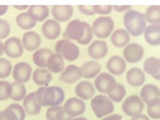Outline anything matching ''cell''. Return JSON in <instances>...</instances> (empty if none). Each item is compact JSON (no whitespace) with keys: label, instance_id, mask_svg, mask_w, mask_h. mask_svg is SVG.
<instances>
[{"label":"cell","instance_id":"28","mask_svg":"<svg viewBox=\"0 0 160 120\" xmlns=\"http://www.w3.org/2000/svg\"><path fill=\"white\" fill-rule=\"evenodd\" d=\"M60 55L67 61H74L79 56V49H78V46L74 42L68 41V42H67V45L64 46V49L62 50Z\"/></svg>","mask_w":160,"mask_h":120},{"label":"cell","instance_id":"22","mask_svg":"<svg viewBox=\"0 0 160 120\" xmlns=\"http://www.w3.org/2000/svg\"><path fill=\"white\" fill-rule=\"evenodd\" d=\"M33 82L40 87H48L52 79V73L48 68H37L32 74Z\"/></svg>","mask_w":160,"mask_h":120},{"label":"cell","instance_id":"16","mask_svg":"<svg viewBox=\"0 0 160 120\" xmlns=\"http://www.w3.org/2000/svg\"><path fill=\"white\" fill-rule=\"evenodd\" d=\"M21 40H22L23 49L27 51H37L40 45H41V37L33 31L26 32Z\"/></svg>","mask_w":160,"mask_h":120},{"label":"cell","instance_id":"26","mask_svg":"<svg viewBox=\"0 0 160 120\" xmlns=\"http://www.w3.org/2000/svg\"><path fill=\"white\" fill-rule=\"evenodd\" d=\"M52 54H54V52L50 49H38L37 51L33 52L32 60L38 68H48V61Z\"/></svg>","mask_w":160,"mask_h":120},{"label":"cell","instance_id":"20","mask_svg":"<svg viewBox=\"0 0 160 120\" xmlns=\"http://www.w3.org/2000/svg\"><path fill=\"white\" fill-rule=\"evenodd\" d=\"M42 35L48 40H55L60 35V24L54 19H48L41 27Z\"/></svg>","mask_w":160,"mask_h":120},{"label":"cell","instance_id":"15","mask_svg":"<svg viewBox=\"0 0 160 120\" xmlns=\"http://www.w3.org/2000/svg\"><path fill=\"white\" fill-rule=\"evenodd\" d=\"M51 16L57 22H68L73 16V8L71 5H55L51 8Z\"/></svg>","mask_w":160,"mask_h":120},{"label":"cell","instance_id":"25","mask_svg":"<svg viewBox=\"0 0 160 120\" xmlns=\"http://www.w3.org/2000/svg\"><path fill=\"white\" fill-rule=\"evenodd\" d=\"M131 35L123 30V28H119V30H115L112 36H110V40H112V44L118 47V49H121V47H127L129 45V37Z\"/></svg>","mask_w":160,"mask_h":120},{"label":"cell","instance_id":"8","mask_svg":"<svg viewBox=\"0 0 160 120\" xmlns=\"http://www.w3.org/2000/svg\"><path fill=\"white\" fill-rule=\"evenodd\" d=\"M13 78L14 81L18 83L24 84L26 82H28L30 79L32 78V68L28 63H18L14 65L13 68Z\"/></svg>","mask_w":160,"mask_h":120},{"label":"cell","instance_id":"4","mask_svg":"<svg viewBox=\"0 0 160 120\" xmlns=\"http://www.w3.org/2000/svg\"><path fill=\"white\" fill-rule=\"evenodd\" d=\"M114 21L110 17H98L92 23V32L99 40H104L112 36L114 32Z\"/></svg>","mask_w":160,"mask_h":120},{"label":"cell","instance_id":"17","mask_svg":"<svg viewBox=\"0 0 160 120\" xmlns=\"http://www.w3.org/2000/svg\"><path fill=\"white\" fill-rule=\"evenodd\" d=\"M23 108L26 110V113H27L28 115H37L40 114V111H41V108L42 106L40 105L37 97H36V92H31L28 93L27 96H26V98L23 100Z\"/></svg>","mask_w":160,"mask_h":120},{"label":"cell","instance_id":"10","mask_svg":"<svg viewBox=\"0 0 160 120\" xmlns=\"http://www.w3.org/2000/svg\"><path fill=\"white\" fill-rule=\"evenodd\" d=\"M4 51L9 58L17 59L23 54L22 40L18 37H9L4 42Z\"/></svg>","mask_w":160,"mask_h":120},{"label":"cell","instance_id":"45","mask_svg":"<svg viewBox=\"0 0 160 120\" xmlns=\"http://www.w3.org/2000/svg\"><path fill=\"white\" fill-rule=\"evenodd\" d=\"M74 118H72L68 113L64 110V108L58 113V116H57V120H73Z\"/></svg>","mask_w":160,"mask_h":120},{"label":"cell","instance_id":"50","mask_svg":"<svg viewBox=\"0 0 160 120\" xmlns=\"http://www.w3.org/2000/svg\"><path fill=\"white\" fill-rule=\"evenodd\" d=\"M7 10H8V7H7V5H0V16L5 14Z\"/></svg>","mask_w":160,"mask_h":120},{"label":"cell","instance_id":"2","mask_svg":"<svg viewBox=\"0 0 160 120\" xmlns=\"http://www.w3.org/2000/svg\"><path fill=\"white\" fill-rule=\"evenodd\" d=\"M123 23H124V27H126V31L131 35V36H140L142 33H145V30H146V18H145V14L138 10H133L131 9L129 12H127L124 17H123Z\"/></svg>","mask_w":160,"mask_h":120},{"label":"cell","instance_id":"33","mask_svg":"<svg viewBox=\"0 0 160 120\" xmlns=\"http://www.w3.org/2000/svg\"><path fill=\"white\" fill-rule=\"evenodd\" d=\"M145 18L146 22H149L150 24H160V7L159 5L149 7L145 12Z\"/></svg>","mask_w":160,"mask_h":120},{"label":"cell","instance_id":"46","mask_svg":"<svg viewBox=\"0 0 160 120\" xmlns=\"http://www.w3.org/2000/svg\"><path fill=\"white\" fill-rule=\"evenodd\" d=\"M67 42H68V40H65V38H63V40H60V41L57 42V45H55V54L60 55V52L64 49V46L67 45Z\"/></svg>","mask_w":160,"mask_h":120},{"label":"cell","instance_id":"35","mask_svg":"<svg viewBox=\"0 0 160 120\" xmlns=\"http://www.w3.org/2000/svg\"><path fill=\"white\" fill-rule=\"evenodd\" d=\"M12 73H13V68L10 61L8 59L0 58V81H4Z\"/></svg>","mask_w":160,"mask_h":120},{"label":"cell","instance_id":"52","mask_svg":"<svg viewBox=\"0 0 160 120\" xmlns=\"http://www.w3.org/2000/svg\"><path fill=\"white\" fill-rule=\"evenodd\" d=\"M3 52H5V51H4V44L0 41V56L3 55Z\"/></svg>","mask_w":160,"mask_h":120},{"label":"cell","instance_id":"36","mask_svg":"<svg viewBox=\"0 0 160 120\" xmlns=\"http://www.w3.org/2000/svg\"><path fill=\"white\" fill-rule=\"evenodd\" d=\"M148 116L150 119H160V98L148 105Z\"/></svg>","mask_w":160,"mask_h":120},{"label":"cell","instance_id":"3","mask_svg":"<svg viewBox=\"0 0 160 120\" xmlns=\"http://www.w3.org/2000/svg\"><path fill=\"white\" fill-rule=\"evenodd\" d=\"M91 109L94 114L102 119L105 116H109L114 111V102L105 95H98L91 100Z\"/></svg>","mask_w":160,"mask_h":120},{"label":"cell","instance_id":"18","mask_svg":"<svg viewBox=\"0 0 160 120\" xmlns=\"http://www.w3.org/2000/svg\"><path fill=\"white\" fill-rule=\"evenodd\" d=\"M126 63L127 61L123 58L114 55L108 60V63H106V68H108V72L112 75H121L126 70Z\"/></svg>","mask_w":160,"mask_h":120},{"label":"cell","instance_id":"53","mask_svg":"<svg viewBox=\"0 0 160 120\" xmlns=\"http://www.w3.org/2000/svg\"><path fill=\"white\" fill-rule=\"evenodd\" d=\"M73 120H88L87 118H83V116H78V118H74Z\"/></svg>","mask_w":160,"mask_h":120},{"label":"cell","instance_id":"21","mask_svg":"<svg viewBox=\"0 0 160 120\" xmlns=\"http://www.w3.org/2000/svg\"><path fill=\"white\" fill-rule=\"evenodd\" d=\"M145 41L150 46L160 45V24H150L145 30Z\"/></svg>","mask_w":160,"mask_h":120},{"label":"cell","instance_id":"38","mask_svg":"<svg viewBox=\"0 0 160 120\" xmlns=\"http://www.w3.org/2000/svg\"><path fill=\"white\" fill-rule=\"evenodd\" d=\"M92 37H94V32H92V26H90L87 22H85V33L82 36V38L79 40L77 44L79 45H87L92 41Z\"/></svg>","mask_w":160,"mask_h":120},{"label":"cell","instance_id":"9","mask_svg":"<svg viewBox=\"0 0 160 120\" xmlns=\"http://www.w3.org/2000/svg\"><path fill=\"white\" fill-rule=\"evenodd\" d=\"M64 110L68 113L72 118H78L81 116L85 110H86V105H85V101L78 98V97H71L68 98L65 102H64Z\"/></svg>","mask_w":160,"mask_h":120},{"label":"cell","instance_id":"42","mask_svg":"<svg viewBox=\"0 0 160 120\" xmlns=\"http://www.w3.org/2000/svg\"><path fill=\"white\" fill-rule=\"evenodd\" d=\"M63 109V106H51L46 110V120H57L58 113Z\"/></svg>","mask_w":160,"mask_h":120},{"label":"cell","instance_id":"51","mask_svg":"<svg viewBox=\"0 0 160 120\" xmlns=\"http://www.w3.org/2000/svg\"><path fill=\"white\" fill-rule=\"evenodd\" d=\"M14 8H16V9H18V10H23V12H24L26 9L28 10V8H30V7H26V5H23V7H22V5H16Z\"/></svg>","mask_w":160,"mask_h":120},{"label":"cell","instance_id":"44","mask_svg":"<svg viewBox=\"0 0 160 120\" xmlns=\"http://www.w3.org/2000/svg\"><path fill=\"white\" fill-rule=\"evenodd\" d=\"M79 12L85 16H95L96 12H95V5H79L78 7Z\"/></svg>","mask_w":160,"mask_h":120},{"label":"cell","instance_id":"19","mask_svg":"<svg viewBox=\"0 0 160 120\" xmlns=\"http://www.w3.org/2000/svg\"><path fill=\"white\" fill-rule=\"evenodd\" d=\"M140 97L142 98V101H143L146 105H149V103H151L152 101L160 98V89H159L158 86L151 84V83L145 84V86L141 88V95H140Z\"/></svg>","mask_w":160,"mask_h":120},{"label":"cell","instance_id":"34","mask_svg":"<svg viewBox=\"0 0 160 120\" xmlns=\"http://www.w3.org/2000/svg\"><path fill=\"white\" fill-rule=\"evenodd\" d=\"M108 97L113 102H122L124 100V97H126V88H124V86L121 84V83H117L114 86V88L109 92Z\"/></svg>","mask_w":160,"mask_h":120},{"label":"cell","instance_id":"23","mask_svg":"<svg viewBox=\"0 0 160 120\" xmlns=\"http://www.w3.org/2000/svg\"><path fill=\"white\" fill-rule=\"evenodd\" d=\"M100 70H101V65L96 60L86 61L81 66L82 78H86V81H88L90 78H96L100 74Z\"/></svg>","mask_w":160,"mask_h":120},{"label":"cell","instance_id":"14","mask_svg":"<svg viewBox=\"0 0 160 120\" xmlns=\"http://www.w3.org/2000/svg\"><path fill=\"white\" fill-rule=\"evenodd\" d=\"M95 86L90 81H82L76 86V95L81 100H92L95 97Z\"/></svg>","mask_w":160,"mask_h":120},{"label":"cell","instance_id":"47","mask_svg":"<svg viewBox=\"0 0 160 120\" xmlns=\"http://www.w3.org/2000/svg\"><path fill=\"white\" fill-rule=\"evenodd\" d=\"M113 9H115V12H129L131 10V7L129 5H115L113 7Z\"/></svg>","mask_w":160,"mask_h":120},{"label":"cell","instance_id":"13","mask_svg":"<svg viewBox=\"0 0 160 120\" xmlns=\"http://www.w3.org/2000/svg\"><path fill=\"white\" fill-rule=\"evenodd\" d=\"M81 78H82V72H81V68L77 65L67 66V68L60 73V81L64 83H68V84L78 82Z\"/></svg>","mask_w":160,"mask_h":120},{"label":"cell","instance_id":"32","mask_svg":"<svg viewBox=\"0 0 160 120\" xmlns=\"http://www.w3.org/2000/svg\"><path fill=\"white\" fill-rule=\"evenodd\" d=\"M27 96V91H26V86L22 84V83H18V82H14L12 83V96L10 98L16 102H19V101H23Z\"/></svg>","mask_w":160,"mask_h":120},{"label":"cell","instance_id":"7","mask_svg":"<svg viewBox=\"0 0 160 120\" xmlns=\"http://www.w3.org/2000/svg\"><path fill=\"white\" fill-rule=\"evenodd\" d=\"M115 84H117L115 78L110 73H100L95 78V83H94L95 88L102 95H109V92L114 88Z\"/></svg>","mask_w":160,"mask_h":120},{"label":"cell","instance_id":"6","mask_svg":"<svg viewBox=\"0 0 160 120\" xmlns=\"http://www.w3.org/2000/svg\"><path fill=\"white\" fill-rule=\"evenodd\" d=\"M83 33H85V22L79 21V19H74V21L69 22V24H68V27H67L63 37L65 40H68V41L78 42L79 40L82 38Z\"/></svg>","mask_w":160,"mask_h":120},{"label":"cell","instance_id":"11","mask_svg":"<svg viewBox=\"0 0 160 120\" xmlns=\"http://www.w3.org/2000/svg\"><path fill=\"white\" fill-rule=\"evenodd\" d=\"M145 54V50L140 44H129L127 47L123 49V58L127 63L135 64L138 63Z\"/></svg>","mask_w":160,"mask_h":120},{"label":"cell","instance_id":"5","mask_svg":"<svg viewBox=\"0 0 160 120\" xmlns=\"http://www.w3.org/2000/svg\"><path fill=\"white\" fill-rule=\"evenodd\" d=\"M145 109V102L142 101V98L137 95H131L128 96L122 105V110L127 116H136L142 114Z\"/></svg>","mask_w":160,"mask_h":120},{"label":"cell","instance_id":"39","mask_svg":"<svg viewBox=\"0 0 160 120\" xmlns=\"http://www.w3.org/2000/svg\"><path fill=\"white\" fill-rule=\"evenodd\" d=\"M9 108L14 111V114L18 118V120H24L26 119V114H27V113H26L23 106L18 105V103H12V105H9Z\"/></svg>","mask_w":160,"mask_h":120},{"label":"cell","instance_id":"12","mask_svg":"<svg viewBox=\"0 0 160 120\" xmlns=\"http://www.w3.org/2000/svg\"><path fill=\"white\" fill-rule=\"evenodd\" d=\"M108 51H109L108 45H106L104 40H96V41L90 44V46L87 49V54L94 60H100V59L105 58V55L108 54Z\"/></svg>","mask_w":160,"mask_h":120},{"label":"cell","instance_id":"41","mask_svg":"<svg viewBox=\"0 0 160 120\" xmlns=\"http://www.w3.org/2000/svg\"><path fill=\"white\" fill-rule=\"evenodd\" d=\"M0 120H18V118L14 114V111H13L8 106L7 109H4L3 111H0Z\"/></svg>","mask_w":160,"mask_h":120},{"label":"cell","instance_id":"30","mask_svg":"<svg viewBox=\"0 0 160 120\" xmlns=\"http://www.w3.org/2000/svg\"><path fill=\"white\" fill-rule=\"evenodd\" d=\"M159 69H160V59L151 56V58H148L145 60V63H143V72L146 74H149V75H151L154 78L156 75V73L159 72Z\"/></svg>","mask_w":160,"mask_h":120},{"label":"cell","instance_id":"40","mask_svg":"<svg viewBox=\"0 0 160 120\" xmlns=\"http://www.w3.org/2000/svg\"><path fill=\"white\" fill-rule=\"evenodd\" d=\"M10 33V26L7 21L0 19V41L4 38H7Z\"/></svg>","mask_w":160,"mask_h":120},{"label":"cell","instance_id":"43","mask_svg":"<svg viewBox=\"0 0 160 120\" xmlns=\"http://www.w3.org/2000/svg\"><path fill=\"white\" fill-rule=\"evenodd\" d=\"M112 10H113V7H110V5H95L96 14H99L101 17H106L108 14H110Z\"/></svg>","mask_w":160,"mask_h":120},{"label":"cell","instance_id":"49","mask_svg":"<svg viewBox=\"0 0 160 120\" xmlns=\"http://www.w3.org/2000/svg\"><path fill=\"white\" fill-rule=\"evenodd\" d=\"M131 120H151L148 115H143V114H140V115H136V116H133Z\"/></svg>","mask_w":160,"mask_h":120},{"label":"cell","instance_id":"24","mask_svg":"<svg viewBox=\"0 0 160 120\" xmlns=\"http://www.w3.org/2000/svg\"><path fill=\"white\" fill-rule=\"evenodd\" d=\"M126 79L132 87H140L145 83V72L140 68H131L126 74Z\"/></svg>","mask_w":160,"mask_h":120},{"label":"cell","instance_id":"48","mask_svg":"<svg viewBox=\"0 0 160 120\" xmlns=\"http://www.w3.org/2000/svg\"><path fill=\"white\" fill-rule=\"evenodd\" d=\"M101 120H122V116L119 115V114H112V115H109V116L102 118Z\"/></svg>","mask_w":160,"mask_h":120},{"label":"cell","instance_id":"1","mask_svg":"<svg viewBox=\"0 0 160 120\" xmlns=\"http://www.w3.org/2000/svg\"><path fill=\"white\" fill-rule=\"evenodd\" d=\"M36 97L41 106H60L64 102L65 93L58 86H48V87H40L36 91Z\"/></svg>","mask_w":160,"mask_h":120},{"label":"cell","instance_id":"31","mask_svg":"<svg viewBox=\"0 0 160 120\" xmlns=\"http://www.w3.org/2000/svg\"><path fill=\"white\" fill-rule=\"evenodd\" d=\"M16 22L18 24V27L22 30H31L36 26V22L31 18V16L28 14L27 12H22L17 16Z\"/></svg>","mask_w":160,"mask_h":120},{"label":"cell","instance_id":"37","mask_svg":"<svg viewBox=\"0 0 160 120\" xmlns=\"http://www.w3.org/2000/svg\"><path fill=\"white\" fill-rule=\"evenodd\" d=\"M12 96V83L8 81H0V101H7Z\"/></svg>","mask_w":160,"mask_h":120},{"label":"cell","instance_id":"29","mask_svg":"<svg viewBox=\"0 0 160 120\" xmlns=\"http://www.w3.org/2000/svg\"><path fill=\"white\" fill-rule=\"evenodd\" d=\"M48 69L51 73H62L65 66H64V59L59 54H52L48 61Z\"/></svg>","mask_w":160,"mask_h":120},{"label":"cell","instance_id":"27","mask_svg":"<svg viewBox=\"0 0 160 120\" xmlns=\"http://www.w3.org/2000/svg\"><path fill=\"white\" fill-rule=\"evenodd\" d=\"M27 13L35 22H46V18L49 17V8L45 5H32L28 8Z\"/></svg>","mask_w":160,"mask_h":120}]
</instances>
